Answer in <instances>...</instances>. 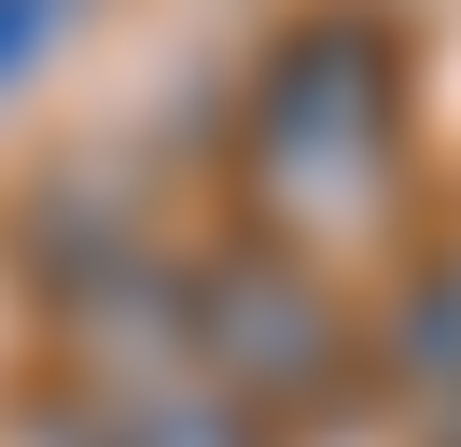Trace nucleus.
Instances as JSON below:
<instances>
[{
	"label": "nucleus",
	"instance_id": "4",
	"mask_svg": "<svg viewBox=\"0 0 461 447\" xmlns=\"http://www.w3.org/2000/svg\"><path fill=\"white\" fill-rule=\"evenodd\" d=\"M70 28H85V0H0V84H29Z\"/></svg>",
	"mask_w": 461,
	"mask_h": 447
},
{
	"label": "nucleus",
	"instance_id": "5",
	"mask_svg": "<svg viewBox=\"0 0 461 447\" xmlns=\"http://www.w3.org/2000/svg\"><path fill=\"white\" fill-rule=\"evenodd\" d=\"M433 447H461V419H447V433H433Z\"/></svg>",
	"mask_w": 461,
	"mask_h": 447
},
{
	"label": "nucleus",
	"instance_id": "3",
	"mask_svg": "<svg viewBox=\"0 0 461 447\" xmlns=\"http://www.w3.org/2000/svg\"><path fill=\"white\" fill-rule=\"evenodd\" d=\"M392 363L405 378H461V251L405 294V335H392Z\"/></svg>",
	"mask_w": 461,
	"mask_h": 447
},
{
	"label": "nucleus",
	"instance_id": "2",
	"mask_svg": "<svg viewBox=\"0 0 461 447\" xmlns=\"http://www.w3.org/2000/svg\"><path fill=\"white\" fill-rule=\"evenodd\" d=\"M196 363L224 378V406H252V419H308L321 391L349 378V307L321 294L308 251L238 238L224 266L196 279Z\"/></svg>",
	"mask_w": 461,
	"mask_h": 447
},
{
	"label": "nucleus",
	"instance_id": "1",
	"mask_svg": "<svg viewBox=\"0 0 461 447\" xmlns=\"http://www.w3.org/2000/svg\"><path fill=\"white\" fill-rule=\"evenodd\" d=\"M392 112H405L392 42H377L364 14H321V28H294V42L266 56L238 168H252V196H280V210H349V196L392 182Z\"/></svg>",
	"mask_w": 461,
	"mask_h": 447
}]
</instances>
